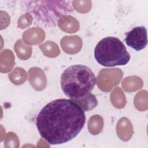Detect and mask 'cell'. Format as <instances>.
I'll use <instances>...</instances> for the list:
<instances>
[{
  "instance_id": "obj_1",
  "label": "cell",
  "mask_w": 148,
  "mask_h": 148,
  "mask_svg": "<svg viewBox=\"0 0 148 148\" xmlns=\"http://www.w3.org/2000/svg\"><path fill=\"white\" fill-rule=\"evenodd\" d=\"M86 123L84 111L70 99H57L46 104L36 119L40 136L50 145H61L74 139Z\"/></svg>"
},
{
  "instance_id": "obj_2",
  "label": "cell",
  "mask_w": 148,
  "mask_h": 148,
  "mask_svg": "<svg viewBox=\"0 0 148 148\" xmlns=\"http://www.w3.org/2000/svg\"><path fill=\"white\" fill-rule=\"evenodd\" d=\"M60 83L64 93L70 99L75 100L91 93L96 84V77L88 66L73 65L62 72Z\"/></svg>"
},
{
  "instance_id": "obj_3",
  "label": "cell",
  "mask_w": 148,
  "mask_h": 148,
  "mask_svg": "<svg viewBox=\"0 0 148 148\" xmlns=\"http://www.w3.org/2000/svg\"><path fill=\"white\" fill-rule=\"evenodd\" d=\"M94 57L103 66H123L130 60V54L117 38L108 36L100 40L94 49Z\"/></svg>"
},
{
  "instance_id": "obj_4",
  "label": "cell",
  "mask_w": 148,
  "mask_h": 148,
  "mask_svg": "<svg viewBox=\"0 0 148 148\" xmlns=\"http://www.w3.org/2000/svg\"><path fill=\"white\" fill-rule=\"evenodd\" d=\"M125 41L127 46L140 51L146 47L147 44V29L144 26H137L125 34Z\"/></svg>"
},
{
  "instance_id": "obj_5",
  "label": "cell",
  "mask_w": 148,
  "mask_h": 148,
  "mask_svg": "<svg viewBox=\"0 0 148 148\" xmlns=\"http://www.w3.org/2000/svg\"><path fill=\"white\" fill-rule=\"evenodd\" d=\"M72 101L76 102L84 112L90 111L95 108L98 104L95 96L91 92L82 98Z\"/></svg>"
}]
</instances>
